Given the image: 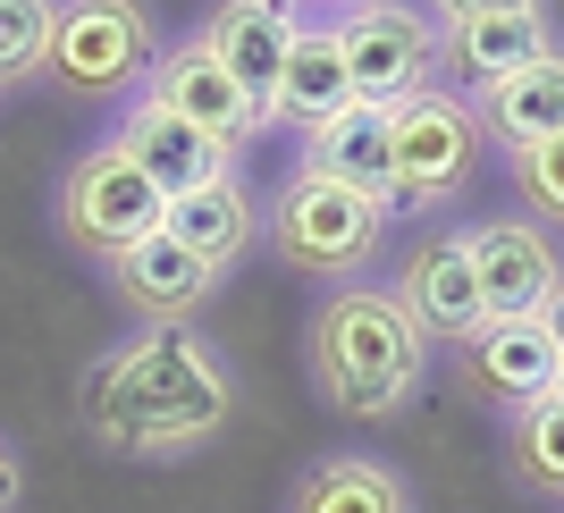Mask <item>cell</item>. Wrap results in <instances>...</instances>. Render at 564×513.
<instances>
[{
  "label": "cell",
  "mask_w": 564,
  "mask_h": 513,
  "mask_svg": "<svg viewBox=\"0 0 564 513\" xmlns=\"http://www.w3.org/2000/svg\"><path fill=\"white\" fill-rule=\"evenodd\" d=\"M455 34V59H464L480 85H497V76H514V68H531L547 51V25H540V9H506V18H471V25H447Z\"/></svg>",
  "instance_id": "cell-19"
},
{
  "label": "cell",
  "mask_w": 564,
  "mask_h": 513,
  "mask_svg": "<svg viewBox=\"0 0 564 513\" xmlns=\"http://www.w3.org/2000/svg\"><path fill=\"white\" fill-rule=\"evenodd\" d=\"M51 25L59 0H0V76H25L51 59Z\"/></svg>",
  "instance_id": "cell-22"
},
{
  "label": "cell",
  "mask_w": 564,
  "mask_h": 513,
  "mask_svg": "<svg viewBox=\"0 0 564 513\" xmlns=\"http://www.w3.org/2000/svg\"><path fill=\"white\" fill-rule=\"evenodd\" d=\"M59 219H68V236L85 244V253H127V244H143V236L169 219V203L152 194V177H143L118 143H101V152H85V161L68 168V194H59Z\"/></svg>",
  "instance_id": "cell-5"
},
{
  "label": "cell",
  "mask_w": 564,
  "mask_h": 513,
  "mask_svg": "<svg viewBox=\"0 0 564 513\" xmlns=\"http://www.w3.org/2000/svg\"><path fill=\"white\" fill-rule=\"evenodd\" d=\"M397 304L422 320V337H471V328L489 320V312H480V270H471V236L422 244V253L404 261Z\"/></svg>",
  "instance_id": "cell-13"
},
{
  "label": "cell",
  "mask_w": 564,
  "mask_h": 513,
  "mask_svg": "<svg viewBox=\"0 0 564 513\" xmlns=\"http://www.w3.org/2000/svg\"><path fill=\"white\" fill-rule=\"evenodd\" d=\"M471 270H480V312L489 320H547L556 304V244H547L531 219H489L471 228Z\"/></svg>",
  "instance_id": "cell-7"
},
{
  "label": "cell",
  "mask_w": 564,
  "mask_h": 513,
  "mask_svg": "<svg viewBox=\"0 0 564 513\" xmlns=\"http://www.w3.org/2000/svg\"><path fill=\"white\" fill-rule=\"evenodd\" d=\"M354 110V76L346 59H337V34H304V43L286 51V76L279 94H270V118H286V127H329V118Z\"/></svg>",
  "instance_id": "cell-17"
},
{
  "label": "cell",
  "mask_w": 564,
  "mask_h": 513,
  "mask_svg": "<svg viewBox=\"0 0 564 513\" xmlns=\"http://www.w3.org/2000/svg\"><path fill=\"white\" fill-rule=\"evenodd\" d=\"M514 463L531 489H564V404L540 396V404H522L514 421Z\"/></svg>",
  "instance_id": "cell-21"
},
{
  "label": "cell",
  "mask_w": 564,
  "mask_h": 513,
  "mask_svg": "<svg viewBox=\"0 0 564 513\" xmlns=\"http://www.w3.org/2000/svg\"><path fill=\"white\" fill-rule=\"evenodd\" d=\"M118 152L152 177V194H161V203H186V194H203V186H219V177H228V143L194 135L186 118H169L161 101H143V110L118 127Z\"/></svg>",
  "instance_id": "cell-12"
},
{
  "label": "cell",
  "mask_w": 564,
  "mask_h": 513,
  "mask_svg": "<svg viewBox=\"0 0 564 513\" xmlns=\"http://www.w3.org/2000/svg\"><path fill=\"white\" fill-rule=\"evenodd\" d=\"M506 9H540V0H438L447 25H471V18H506Z\"/></svg>",
  "instance_id": "cell-24"
},
{
  "label": "cell",
  "mask_w": 564,
  "mask_h": 513,
  "mask_svg": "<svg viewBox=\"0 0 564 513\" xmlns=\"http://www.w3.org/2000/svg\"><path fill=\"white\" fill-rule=\"evenodd\" d=\"M295 43H304L295 0H228V9L212 18V34H203V51H212V59L261 101V110H270V94H279L286 51H295Z\"/></svg>",
  "instance_id": "cell-11"
},
{
  "label": "cell",
  "mask_w": 564,
  "mask_h": 513,
  "mask_svg": "<svg viewBox=\"0 0 564 513\" xmlns=\"http://www.w3.org/2000/svg\"><path fill=\"white\" fill-rule=\"evenodd\" d=\"M480 118H489L497 135H514V152H522V143L564 135V51H540L531 68L480 85Z\"/></svg>",
  "instance_id": "cell-16"
},
{
  "label": "cell",
  "mask_w": 564,
  "mask_h": 513,
  "mask_svg": "<svg viewBox=\"0 0 564 513\" xmlns=\"http://www.w3.org/2000/svg\"><path fill=\"white\" fill-rule=\"evenodd\" d=\"M547 337L564 346V286H556V304H547Z\"/></svg>",
  "instance_id": "cell-26"
},
{
  "label": "cell",
  "mask_w": 564,
  "mask_h": 513,
  "mask_svg": "<svg viewBox=\"0 0 564 513\" xmlns=\"http://www.w3.org/2000/svg\"><path fill=\"white\" fill-rule=\"evenodd\" d=\"M397 135V194L404 203H438L447 186H464L471 168V110L447 94H413L404 110H388Z\"/></svg>",
  "instance_id": "cell-8"
},
{
  "label": "cell",
  "mask_w": 564,
  "mask_h": 513,
  "mask_svg": "<svg viewBox=\"0 0 564 513\" xmlns=\"http://www.w3.org/2000/svg\"><path fill=\"white\" fill-rule=\"evenodd\" d=\"M556 404H564V379H556Z\"/></svg>",
  "instance_id": "cell-27"
},
{
  "label": "cell",
  "mask_w": 564,
  "mask_h": 513,
  "mask_svg": "<svg viewBox=\"0 0 564 513\" xmlns=\"http://www.w3.org/2000/svg\"><path fill=\"white\" fill-rule=\"evenodd\" d=\"M422 362H430V337L422 320L397 304V295H371V286H354L321 312L312 328V371L329 388L337 413H397L413 388H422Z\"/></svg>",
  "instance_id": "cell-2"
},
{
  "label": "cell",
  "mask_w": 564,
  "mask_h": 513,
  "mask_svg": "<svg viewBox=\"0 0 564 513\" xmlns=\"http://www.w3.org/2000/svg\"><path fill=\"white\" fill-rule=\"evenodd\" d=\"M118 286H127V304H135V312L169 320V312L203 304V295L219 286V270H212V261H194L169 228H152L143 244H127V253H118Z\"/></svg>",
  "instance_id": "cell-15"
},
{
  "label": "cell",
  "mask_w": 564,
  "mask_h": 513,
  "mask_svg": "<svg viewBox=\"0 0 564 513\" xmlns=\"http://www.w3.org/2000/svg\"><path fill=\"white\" fill-rule=\"evenodd\" d=\"M379 228H388V203L362 194V186H337L321 168L286 177L279 210H270V244H279L295 270H362Z\"/></svg>",
  "instance_id": "cell-3"
},
{
  "label": "cell",
  "mask_w": 564,
  "mask_h": 513,
  "mask_svg": "<svg viewBox=\"0 0 564 513\" xmlns=\"http://www.w3.org/2000/svg\"><path fill=\"white\" fill-rule=\"evenodd\" d=\"M337 59L354 76V101L362 110H404L413 94H430V59H438V34L413 9H354L337 25Z\"/></svg>",
  "instance_id": "cell-6"
},
{
  "label": "cell",
  "mask_w": 564,
  "mask_h": 513,
  "mask_svg": "<svg viewBox=\"0 0 564 513\" xmlns=\"http://www.w3.org/2000/svg\"><path fill=\"white\" fill-rule=\"evenodd\" d=\"M228 404H236L228 362L203 337H177V328L118 346L85 371V421H94L101 446H127V455H169V446L212 438Z\"/></svg>",
  "instance_id": "cell-1"
},
{
  "label": "cell",
  "mask_w": 564,
  "mask_h": 513,
  "mask_svg": "<svg viewBox=\"0 0 564 513\" xmlns=\"http://www.w3.org/2000/svg\"><path fill=\"white\" fill-rule=\"evenodd\" d=\"M514 168H522V194H531V210L564 219V135L522 143V152H514Z\"/></svg>",
  "instance_id": "cell-23"
},
{
  "label": "cell",
  "mask_w": 564,
  "mask_h": 513,
  "mask_svg": "<svg viewBox=\"0 0 564 513\" xmlns=\"http://www.w3.org/2000/svg\"><path fill=\"white\" fill-rule=\"evenodd\" d=\"M18 505V463H9V455H0V513Z\"/></svg>",
  "instance_id": "cell-25"
},
{
  "label": "cell",
  "mask_w": 564,
  "mask_h": 513,
  "mask_svg": "<svg viewBox=\"0 0 564 513\" xmlns=\"http://www.w3.org/2000/svg\"><path fill=\"white\" fill-rule=\"evenodd\" d=\"M464 379L480 396L540 404V396H556V379H564V346L547 337V320H480L464 337Z\"/></svg>",
  "instance_id": "cell-9"
},
{
  "label": "cell",
  "mask_w": 564,
  "mask_h": 513,
  "mask_svg": "<svg viewBox=\"0 0 564 513\" xmlns=\"http://www.w3.org/2000/svg\"><path fill=\"white\" fill-rule=\"evenodd\" d=\"M304 168H321V177H337V186H362V194H397V135H388V110H362L354 101L346 118H329V127H312V152Z\"/></svg>",
  "instance_id": "cell-14"
},
{
  "label": "cell",
  "mask_w": 564,
  "mask_h": 513,
  "mask_svg": "<svg viewBox=\"0 0 564 513\" xmlns=\"http://www.w3.org/2000/svg\"><path fill=\"white\" fill-rule=\"evenodd\" d=\"M43 68L76 94H127L152 68V25H143L135 0H68L59 25H51Z\"/></svg>",
  "instance_id": "cell-4"
},
{
  "label": "cell",
  "mask_w": 564,
  "mask_h": 513,
  "mask_svg": "<svg viewBox=\"0 0 564 513\" xmlns=\"http://www.w3.org/2000/svg\"><path fill=\"white\" fill-rule=\"evenodd\" d=\"M177 244H186L194 261H212V270H228L245 244H253V194L236 186V177H219V186H203V194H186V203H169V219H161Z\"/></svg>",
  "instance_id": "cell-18"
},
{
  "label": "cell",
  "mask_w": 564,
  "mask_h": 513,
  "mask_svg": "<svg viewBox=\"0 0 564 513\" xmlns=\"http://www.w3.org/2000/svg\"><path fill=\"white\" fill-rule=\"evenodd\" d=\"M295 513H404V489L388 463H362V455H337L295 489Z\"/></svg>",
  "instance_id": "cell-20"
},
{
  "label": "cell",
  "mask_w": 564,
  "mask_h": 513,
  "mask_svg": "<svg viewBox=\"0 0 564 513\" xmlns=\"http://www.w3.org/2000/svg\"><path fill=\"white\" fill-rule=\"evenodd\" d=\"M152 101H161L169 118H186L194 135L228 143V152H236V135H253L261 118H270V110H261V101L212 59V51H203V43H186V51H169V59H161V76H152Z\"/></svg>",
  "instance_id": "cell-10"
}]
</instances>
